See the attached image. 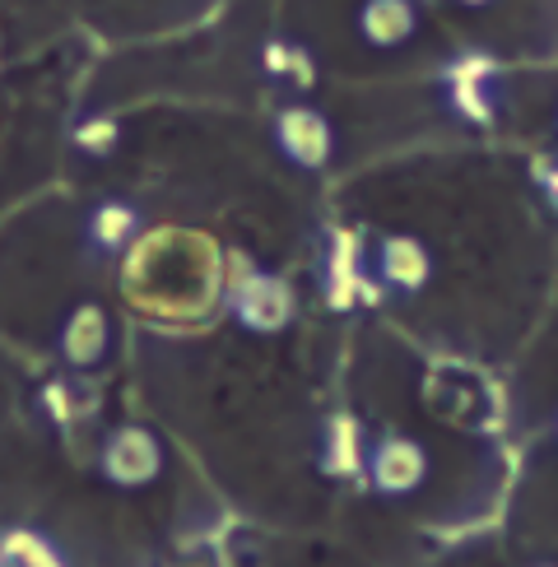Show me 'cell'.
<instances>
[{
	"label": "cell",
	"instance_id": "obj_1",
	"mask_svg": "<svg viewBox=\"0 0 558 567\" xmlns=\"http://www.w3.org/2000/svg\"><path fill=\"white\" fill-rule=\"evenodd\" d=\"M228 307H232V317H238V326L251 330V336H275V330H285L293 321L289 284L275 279L270 270H256V266L232 270Z\"/></svg>",
	"mask_w": 558,
	"mask_h": 567
},
{
	"label": "cell",
	"instance_id": "obj_2",
	"mask_svg": "<svg viewBox=\"0 0 558 567\" xmlns=\"http://www.w3.org/2000/svg\"><path fill=\"white\" fill-rule=\"evenodd\" d=\"M99 470H103V480L116 484V488H145V484L158 480V470H163V446L149 429L122 423V429H112L103 437Z\"/></svg>",
	"mask_w": 558,
	"mask_h": 567
},
{
	"label": "cell",
	"instance_id": "obj_3",
	"mask_svg": "<svg viewBox=\"0 0 558 567\" xmlns=\"http://www.w3.org/2000/svg\"><path fill=\"white\" fill-rule=\"evenodd\" d=\"M275 150L285 154L293 168L317 173V168H326V158L335 150V131L326 122L321 107L289 103V107L275 112Z\"/></svg>",
	"mask_w": 558,
	"mask_h": 567
},
{
	"label": "cell",
	"instance_id": "obj_4",
	"mask_svg": "<svg viewBox=\"0 0 558 567\" xmlns=\"http://www.w3.org/2000/svg\"><path fill=\"white\" fill-rule=\"evenodd\" d=\"M368 475H372V488L386 493V498H405V493L424 484L428 452L414 437H382L368 452Z\"/></svg>",
	"mask_w": 558,
	"mask_h": 567
},
{
	"label": "cell",
	"instance_id": "obj_5",
	"mask_svg": "<svg viewBox=\"0 0 558 567\" xmlns=\"http://www.w3.org/2000/svg\"><path fill=\"white\" fill-rule=\"evenodd\" d=\"M56 349L75 372L99 368L107 359V349H112V321H107L103 307L99 302H75L70 307L61 330H56Z\"/></svg>",
	"mask_w": 558,
	"mask_h": 567
},
{
	"label": "cell",
	"instance_id": "obj_6",
	"mask_svg": "<svg viewBox=\"0 0 558 567\" xmlns=\"http://www.w3.org/2000/svg\"><path fill=\"white\" fill-rule=\"evenodd\" d=\"M372 266H378V279L395 293H418L424 284L433 279V251L410 238V233H386L378 243V256H372Z\"/></svg>",
	"mask_w": 558,
	"mask_h": 567
},
{
	"label": "cell",
	"instance_id": "obj_7",
	"mask_svg": "<svg viewBox=\"0 0 558 567\" xmlns=\"http://www.w3.org/2000/svg\"><path fill=\"white\" fill-rule=\"evenodd\" d=\"M140 238V209L131 200H99L84 215V247L107 261V256H122L131 243Z\"/></svg>",
	"mask_w": 558,
	"mask_h": 567
},
{
	"label": "cell",
	"instance_id": "obj_8",
	"mask_svg": "<svg viewBox=\"0 0 558 567\" xmlns=\"http://www.w3.org/2000/svg\"><path fill=\"white\" fill-rule=\"evenodd\" d=\"M418 29V10L414 0H363L359 6V33L368 47L391 52V47H405Z\"/></svg>",
	"mask_w": 558,
	"mask_h": 567
},
{
	"label": "cell",
	"instance_id": "obj_9",
	"mask_svg": "<svg viewBox=\"0 0 558 567\" xmlns=\"http://www.w3.org/2000/svg\"><path fill=\"white\" fill-rule=\"evenodd\" d=\"M488 75H494V65H488L484 56H461L452 65V75H447L452 103H456V112L471 116V122H488V107H494V99H488V89H484Z\"/></svg>",
	"mask_w": 558,
	"mask_h": 567
},
{
	"label": "cell",
	"instance_id": "obj_10",
	"mask_svg": "<svg viewBox=\"0 0 558 567\" xmlns=\"http://www.w3.org/2000/svg\"><path fill=\"white\" fill-rule=\"evenodd\" d=\"M70 145H75L84 158H112L116 145H122V126H116V116L93 112V116H84V122L75 126Z\"/></svg>",
	"mask_w": 558,
	"mask_h": 567
},
{
	"label": "cell",
	"instance_id": "obj_11",
	"mask_svg": "<svg viewBox=\"0 0 558 567\" xmlns=\"http://www.w3.org/2000/svg\"><path fill=\"white\" fill-rule=\"evenodd\" d=\"M545 192H549L554 205H558V163H554V168H545Z\"/></svg>",
	"mask_w": 558,
	"mask_h": 567
},
{
	"label": "cell",
	"instance_id": "obj_12",
	"mask_svg": "<svg viewBox=\"0 0 558 567\" xmlns=\"http://www.w3.org/2000/svg\"><path fill=\"white\" fill-rule=\"evenodd\" d=\"M456 6H471V10H479V6H488V0H456Z\"/></svg>",
	"mask_w": 558,
	"mask_h": 567
}]
</instances>
